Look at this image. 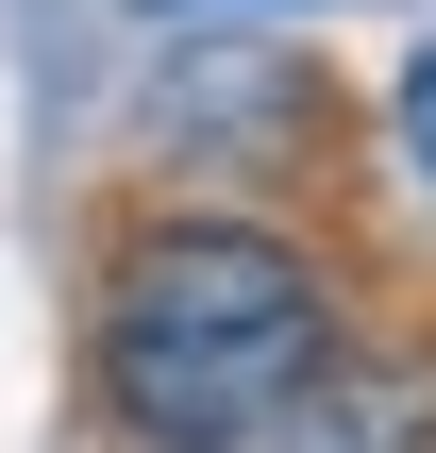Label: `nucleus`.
<instances>
[{
  "label": "nucleus",
  "instance_id": "obj_2",
  "mask_svg": "<svg viewBox=\"0 0 436 453\" xmlns=\"http://www.w3.org/2000/svg\"><path fill=\"white\" fill-rule=\"evenodd\" d=\"M286 118H302L286 50H185V67H151V134L168 151H269Z\"/></svg>",
  "mask_w": 436,
  "mask_h": 453
},
{
  "label": "nucleus",
  "instance_id": "obj_3",
  "mask_svg": "<svg viewBox=\"0 0 436 453\" xmlns=\"http://www.w3.org/2000/svg\"><path fill=\"white\" fill-rule=\"evenodd\" d=\"M386 134H403V168H420V185H436V34H420V50H403V84H386Z\"/></svg>",
  "mask_w": 436,
  "mask_h": 453
},
{
  "label": "nucleus",
  "instance_id": "obj_1",
  "mask_svg": "<svg viewBox=\"0 0 436 453\" xmlns=\"http://www.w3.org/2000/svg\"><path fill=\"white\" fill-rule=\"evenodd\" d=\"M336 353H353V319H336L319 252L269 219H218V202L118 235L101 319H84V387L134 453H286Z\"/></svg>",
  "mask_w": 436,
  "mask_h": 453
},
{
  "label": "nucleus",
  "instance_id": "obj_4",
  "mask_svg": "<svg viewBox=\"0 0 436 453\" xmlns=\"http://www.w3.org/2000/svg\"><path fill=\"white\" fill-rule=\"evenodd\" d=\"M151 17H218V0H151Z\"/></svg>",
  "mask_w": 436,
  "mask_h": 453
}]
</instances>
